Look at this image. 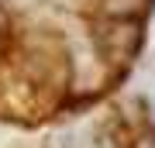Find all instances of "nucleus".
<instances>
[{"instance_id": "obj_1", "label": "nucleus", "mask_w": 155, "mask_h": 148, "mask_svg": "<svg viewBox=\"0 0 155 148\" xmlns=\"http://www.w3.org/2000/svg\"><path fill=\"white\" fill-rule=\"evenodd\" d=\"M134 148H155V138H141V141L134 145Z\"/></svg>"}]
</instances>
